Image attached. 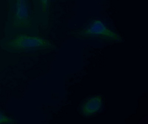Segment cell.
Here are the masks:
<instances>
[{"instance_id": "cell-1", "label": "cell", "mask_w": 148, "mask_h": 124, "mask_svg": "<svg viewBox=\"0 0 148 124\" xmlns=\"http://www.w3.org/2000/svg\"><path fill=\"white\" fill-rule=\"evenodd\" d=\"M37 23L29 0H9L7 32L11 35L22 32L34 34Z\"/></svg>"}, {"instance_id": "cell-2", "label": "cell", "mask_w": 148, "mask_h": 124, "mask_svg": "<svg viewBox=\"0 0 148 124\" xmlns=\"http://www.w3.org/2000/svg\"><path fill=\"white\" fill-rule=\"evenodd\" d=\"M0 47L12 53L32 52L56 48V46L45 38L25 32L10 35L1 40Z\"/></svg>"}, {"instance_id": "cell-3", "label": "cell", "mask_w": 148, "mask_h": 124, "mask_svg": "<svg viewBox=\"0 0 148 124\" xmlns=\"http://www.w3.org/2000/svg\"><path fill=\"white\" fill-rule=\"evenodd\" d=\"M73 34L80 39L106 42L122 41V37L118 34L111 30L103 20L99 19L92 20L84 27Z\"/></svg>"}, {"instance_id": "cell-4", "label": "cell", "mask_w": 148, "mask_h": 124, "mask_svg": "<svg viewBox=\"0 0 148 124\" xmlns=\"http://www.w3.org/2000/svg\"><path fill=\"white\" fill-rule=\"evenodd\" d=\"M37 23L46 25L48 23L51 0H32Z\"/></svg>"}, {"instance_id": "cell-5", "label": "cell", "mask_w": 148, "mask_h": 124, "mask_svg": "<svg viewBox=\"0 0 148 124\" xmlns=\"http://www.w3.org/2000/svg\"><path fill=\"white\" fill-rule=\"evenodd\" d=\"M102 100L101 96H96L89 98L81 107V112L85 116H89L96 113L101 108Z\"/></svg>"}, {"instance_id": "cell-6", "label": "cell", "mask_w": 148, "mask_h": 124, "mask_svg": "<svg viewBox=\"0 0 148 124\" xmlns=\"http://www.w3.org/2000/svg\"><path fill=\"white\" fill-rule=\"evenodd\" d=\"M16 120L5 115L0 111V124H12L16 122Z\"/></svg>"}]
</instances>
